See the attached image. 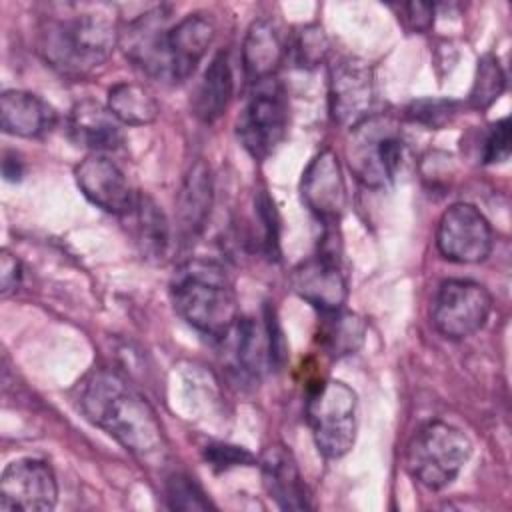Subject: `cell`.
I'll return each instance as SVG.
<instances>
[{"instance_id": "17", "label": "cell", "mask_w": 512, "mask_h": 512, "mask_svg": "<svg viewBox=\"0 0 512 512\" xmlns=\"http://www.w3.org/2000/svg\"><path fill=\"white\" fill-rule=\"evenodd\" d=\"M262 482L270 498L282 510L310 508L308 492L292 452L282 444H270L260 456Z\"/></svg>"}, {"instance_id": "19", "label": "cell", "mask_w": 512, "mask_h": 512, "mask_svg": "<svg viewBox=\"0 0 512 512\" xmlns=\"http://www.w3.org/2000/svg\"><path fill=\"white\" fill-rule=\"evenodd\" d=\"M56 110L26 90H6L0 96L2 130L20 138H42L56 126Z\"/></svg>"}, {"instance_id": "26", "label": "cell", "mask_w": 512, "mask_h": 512, "mask_svg": "<svg viewBox=\"0 0 512 512\" xmlns=\"http://www.w3.org/2000/svg\"><path fill=\"white\" fill-rule=\"evenodd\" d=\"M326 316H328V322L320 332V340L324 348L334 358L354 354L364 342V334H366L364 322L356 314L340 312V310L330 312Z\"/></svg>"}, {"instance_id": "34", "label": "cell", "mask_w": 512, "mask_h": 512, "mask_svg": "<svg viewBox=\"0 0 512 512\" xmlns=\"http://www.w3.org/2000/svg\"><path fill=\"white\" fill-rule=\"evenodd\" d=\"M404 22L412 32H428L434 24V4L426 2H410L402 6Z\"/></svg>"}, {"instance_id": "28", "label": "cell", "mask_w": 512, "mask_h": 512, "mask_svg": "<svg viewBox=\"0 0 512 512\" xmlns=\"http://www.w3.org/2000/svg\"><path fill=\"white\" fill-rule=\"evenodd\" d=\"M328 54V38L318 24L302 26L292 42L286 44V56L300 68H314L324 62Z\"/></svg>"}, {"instance_id": "18", "label": "cell", "mask_w": 512, "mask_h": 512, "mask_svg": "<svg viewBox=\"0 0 512 512\" xmlns=\"http://www.w3.org/2000/svg\"><path fill=\"white\" fill-rule=\"evenodd\" d=\"M212 208V176L208 166L198 160L184 176L176 198V234L180 242H194L210 216Z\"/></svg>"}, {"instance_id": "4", "label": "cell", "mask_w": 512, "mask_h": 512, "mask_svg": "<svg viewBox=\"0 0 512 512\" xmlns=\"http://www.w3.org/2000/svg\"><path fill=\"white\" fill-rule=\"evenodd\" d=\"M472 454L470 438L448 422H428L410 438L404 454L408 474L430 490H442L456 480Z\"/></svg>"}, {"instance_id": "14", "label": "cell", "mask_w": 512, "mask_h": 512, "mask_svg": "<svg viewBox=\"0 0 512 512\" xmlns=\"http://www.w3.org/2000/svg\"><path fill=\"white\" fill-rule=\"evenodd\" d=\"M292 290L322 314L342 310L348 286L334 250L324 248L318 256L300 262L290 276Z\"/></svg>"}, {"instance_id": "1", "label": "cell", "mask_w": 512, "mask_h": 512, "mask_svg": "<svg viewBox=\"0 0 512 512\" xmlns=\"http://www.w3.org/2000/svg\"><path fill=\"white\" fill-rule=\"evenodd\" d=\"M74 402L86 420L142 462L164 456L166 436L154 408L118 372L90 370L76 384Z\"/></svg>"}, {"instance_id": "7", "label": "cell", "mask_w": 512, "mask_h": 512, "mask_svg": "<svg viewBox=\"0 0 512 512\" xmlns=\"http://www.w3.org/2000/svg\"><path fill=\"white\" fill-rule=\"evenodd\" d=\"M288 124V102L282 86L274 80L256 84L238 118V140L254 160H266L284 140Z\"/></svg>"}, {"instance_id": "23", "label": "cell", "mask_w": 512, "mask_h": 512, "mask_svg": "<svg viewBox=\"0 0 512 512\" xmlns=\"http://www.w3.org/2000/svg\"><path fill=\"white\" fill-rule=\"evenodd\" d=\"M232 90H234V80H232L228 54L218 52L206 66L192 94L194 116L206 124L216 122L224 114L232 98Z\"/></svg>"}, {"instance_id": "8", "label": "cell", "mask_w": 512, "mask_h": 512, "mask_svg": "<svg viewBox=\"0 0 512 512\" xmlns=\"http://www.w3.org/2000/svg\"><path fill=\"white\" fill-rule=\"evenodd\" d=\"M490 312L492 296L474 280H444L432 300V324L450 340H464L482 330Z\"/></svg>"}, {"instance_id": "5", "label": "cell", "mask_w": 512, "mask_h": 512, "mask_svg": "<svg viewBox=\"0 0 512 512\" xmlns=\"http://www.w3.org/2000/svg\"><path fill=\"white\" fill-rule=\"evenodd\" d=\"M306 420L316 448L326 458L344 456L356 440V392L340 380L320 382L308 396Z\"/></svg>"}, {"instance_id": "35", "label": "cell", "mask_w": 512, "mask_h": 512, "mask_svg": "<svg viewBox=\"0 0 512 512\" xmlns=\"http://www.w3.org/2000/svg\"><path fill=\"white\" fill-rule=\"evenodd\" d=\"M22 264L16 256H12L8 250H2L0 254V292L2 296H8L14 292L22 282Z\"/></svg>"}, {"instance_id": "2", "label": "cell", "mask_w": 512, "mask_h": 512, "mask_svg": "<svg viewBox=\"0 0 512 512\" xmlns=\"http://www.w3.org/2000/svg\"><path fill=\"white\" fill-rule=\"evenodd\" d=\"M40 30V52L50 66L66 76L82 78L98 70L120 40L110 6H64Z\"/></svg>"}, {"instance_id": "33", "label": "cell", "mask_w": 512, "mask_h": 512, "mask_svg": "<svg viewBox=\"0 0 512 512\" xmlns=\"http://www.w3.org/2000/svg\"><path fill=\"white\" fill-rule=\"evenodd\" d=\"M508 156H510V120L502 118V120H496L488 130V136L482 148V160L486 164H498L508 160Z\"/></svg>"}, {"instance_id": "25", "label": "cell", "mask_w": 512, "mask_h": 512, "mask_svg": "<svg viewBox=\"0 0 512 512\" xmlns=\"http://www.w3.org/2000/svg\"><path fill=\"white\" fill-rule=\"evenodd\" d=\"M108 110L120 124L144 126L158 118L160 106L154 94L138 82H118L108 90Z\"/></svg>"}, {"instance_id": "30", "label": "cell", "mask_w": 512, "mask_h": 512, "mask_svg": "<svg viewBox=\"0 0 512 512\" xmlns=\"http://www.w3.org/2000/svg\"><path fill=\"white\" fill-rule=\"evenodd\" d=\"M254 212L256 220L260 222V244L264 254L270 260L280 258V226H278V212L272 198L266 190H260L254 196Z\"/></svg>"}, {"instance_id": "13", "label": "cell", "mask_w": 512, "mask_h": 512, "mask_svg": "<svg viewBox=\"0 0 512 512\" xmlns=\"http://www.w3.org/2000/svg\"><path fill=\"white\" fill-rule=\"evenodd\" d=\"M80 192L108 214L126 216L136 200L126 174L106 154H88L74 170Z\"/></svg>"}, {"instance_id": "3", "label": "cell", "mask_w": 512, "mask_h": 512, "mask_svg": "<svg viewBox=\"0 0 512 512\" xmlns=\"http://www.w3.org/2000/svg\"><path fill=\"white\" fill-rule=\"evenodd\" d=\"M174 310L200 334L222 340L238 322V300L224 266L208 258L182 262L170 282Z\"/></svg>"}, {"instance_id": "20", "label": "cell", "mask_w": 512, "mask_h": 512, "mask_svg": "<svg viewBox=\"0 0 512 512\" xmlns=\"http://www.w3.org/2000/svg\"><path fill=\"white\" fill-rule=\"evenodd\" d=\"M70 136L84 148L104 154L124 144L122 124L116 116L94 100L78 102L70 112Z\"/></svg>"}, {"instance_id": "9", "label": "cell", "mask_w": 512, "mask_h": 512, "mask_svg": "<svg viewBox=\"0 0 512 512\" xmlns=\"http://www.w3.org/2000/svg\"><path fill=\"white\" fill-rule=\"evenodd\" d=\"M492 242V226L474 204H452L438 220L436 246L446 260L458 264L482 262L492 252Z\"/></svg>"}, {"instance_id": "6", "label": "cell", "mask_w": 512, "mask_h": 512, "mask_svg": "<svg viewBox=\"0 0 512 512\" xmlns=\"http://www.w3.org/2000/svg\"><path fill=\"white\" fill-rule=\"evenodd\" d=\"M404 142L390 118L368 116L352 128L348 162L360 182L370 188L388 186L400 172Z\"/></svg>"}, {"instance_id": "21", "label": "cell", "mask_w": 512, "mask_h": 512, "mask_svg": "<svg viewBox=\"0 0 512 512\" xmlns=\"http://www.w3.org/2000/svg\"><path fill=\"white\" fill-rule=\"evenodd\" d=\"M284 58L286 44L278 26L268 18L252 22L242 44V64L246 78L254 84L272 78Z\"/></svg>"}, {"instance_id": "15", "label": "cell", "mask_w": 512, "mask_h": 512, "mask_svg": "<svg viewBox=\"0 0 512 512\" xmlns=\"http://www.w3.org/2000/svg\"><path fill=\"white\" fill-rule=\"evenodd\" d=\"M300 194L308 210L324 224H336L346 206V182L334 150H320L302 172Z\"/></svg>"}, {"instance_id": "10", "label": "cell", "mask_w": 512, "mask_h": 512, "mask_svg": "<svg viewBox=\"0 0 512 512\" xmlns=\"http://www.w3.org/2000/svg\"><path fill=\"white\" fill-rule=\"evenodd\" d=\"M328 104L332 120L344 128H354L372 116L374 78L366 60L344 56L332 64Z\"/></svg>"}, {"instance_id": "36", "label": "cell", "mask_w": 512, "mask_h": 512, "mask_svg": "<svg viewBox=\"0 0 512 512\" xmlns=\"http://www.w3.org/2000/svg\"><path fill=\"white\" fill-rule=\"evenodd\" d=\"M2 174L10 182L20 180V176H22V162L18 160L16 154H6L4 156V160H2Z\"/></svg>"}, {"instance_id": "32", "label": "cell", "mask_w": 512, "mask_h": 512, "mask_svg": "<svg viewBox=\"0 0 512 512\" xmlns=\"http://www.w3.org/2000/svg\"><path fill=\"white\" fill-rule=\"evenodd\" d=\"M204 460L216 472L230 470V468H236V466H252L256 462L254 454L248 452L246 448L232 446V444H222V442L208 444L204 448Z\"/></svg>"}, {"instance_id": "29", "label": "cell", "mask_w": 512, "mask_h": 512, "mask_svg": "<svg viewBox=\"0 0 512 512\" xmlns=\"http://www.w3.org/2000/svg\"><path fill=\"white\" fill-rule=\"evenodd\" d=\"M166 500L172 510H208L214 508L204 490L186 474H172L166 480Z\"/></svg>"}, {"instance_id": "11", "label": "cell", "mask_w": 512, "mask_h": 512, "mask_svg": "<svg viewBox=\"0 0 512 512\" xmlns=\"http://www.w3.org/2000/svg\"><path fill=\"white\" fill-rule=\"evenodd\" d=\"M58 500L54 470L38 458H20L10 462L0 478L2 512L52 510Z\"/></svg>"}, {"instance_id": "22", "label": "cell", "mask_w": 512, "mask_h": 512, "mask_svg": "<svg viewBox=\"0 0 512 512\" xmlns=\"http://www.w3.org/2000/svg\"><path fill=\"white\" fill-rule=\"evenodd\" d=\"M220 342H224L226 352H230L232 368L246 380H258L266 362H270L266 328L258 326L252 318H238Z\"/></svg>"}, {"instance_id": "31", "label": "cell", "mask_w": 512, "mask_h": 512, "mask_svg": "<svg viewBox=\"0 0 512 512\" xmlns=\"http://www.w3.org/2000/svg\"><path fill=\"white\" fill-rule=\"evenodd\" d=\"M456 112V102L448 98H422L412 102L406 108L410 120L420 122L428 128H442L446 122L452 120Z\"/></svg>"}, {"instance_id": "12", "label": "cell", "mask_w": 512, "mask_h": 512, "mask_svg": "<svg viewBox=\"0 0 512 512\" xmlns=\"http://www.w3.org/2000/svg\"><path fill=\"white\" fill-rule=\"evenodd\" d=\"M170 12L164 6L132 18L122 30L118 44L126 58L152 78L166 80V36Z\"/></svg>"}, {"instance_id": "16", "label": "cell", "mask_w": 512, "mask_h": 512, "mask_svg": "<svg viewBox=\"0 0 512 512\" xmlns=\"http://www.w3.org/2000/svg\"><path fill=\"white\" fill-rule=\"evenodd\" d=\"M216 34L214 20L204 12L186 14L166 36V82L186 80L208 52Z\"/></svg>"}, {"instance_id": "24", "label": "cell", "mask_w": 512, "mask_h": 512, "mask_svg": "<svg viewBox=\"0 0 512 512\" xmlns=\"http://www.w3.org/2000/svg\"><path fill=\"white\" fill-rule=\"evenodd\" d=\"M126 216L132 220V232L140 252L150 260H162L170 244V224L162 208L148 194L138 192Z\"/></svg>"}, {"instance_id": "27", "label": "cell", "mask_w": 512, "mask_h": 512, "mask_svg": "<svg viewBox=\"0 0 512 512\" xmlns=\"http://www.w3.org/2000/svg\"><path fill=\"white\" fill-rule=\"evenodd\" d=\"M506 88V74L494 54H486L478 60L476 76L468 94V104L474 110L490 108Z\"/></svg>"}]
</instances>
